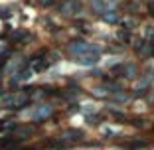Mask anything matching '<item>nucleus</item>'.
Masks as SVG:
<instances>
[{"label":"nucleus","mask_w":154,"mask_h":150,"mask_svg":"<svg viewBox=\"0 0 154 150\" xmlns=\"http://www.w3.org/2000/svg\"><path fill=\"white\" fill-rule=\"evenodd\" d=\"M69 51L71 54H79V55H83V54H93L95 51L97 55H99V47H93V46H89V44H85V41H73L71 46H69Z\"/></svg>","instance_id":"f257e3e1"},{"label":"nucleus","mask_w":154,"mask_h":150,"mask_svg":"<svg viewBox=\"0 0 154 150\" xmlns=\"http://www.w3.org/2000/svg\"><path fill=\"white\" fill-rule=\"evenodd\" d=\"M79 65H95L99 61V55H81L79 59H75Z\"/></svg>","instance_id":"f03ea898"},{"label":"nucleus","mask_w":154,"mask_h":150,"mask_svg":"<svg viewBox=\"0 0 154 150\" xmlns=\"http://www.w3.org/2000/svg\"><path fill=\"white\" fill-rule=\"evenodd\" d=\"M50 113H51V109H50V107H42V109L38 111L36 115H34V118H42V117H48V115H50Z\"/></svg>","instance_id":"7ed1b4c3"},{"label":"nucleus","mask_w":154,"mask_h":150,"mask_svg":"<svg viewBox=\"0 0 154 150\" xmlns=\"http://www.w3.org/2000/svg\"><path fill=\"white\" fill-rule=\"evenodd\" d=\"M103 20H105V22H117L119 16L115 12H107V14H103Z\"/></svg>","instance_id":"20e7f679"}]
</instances>
